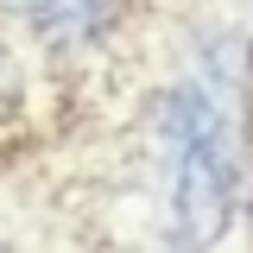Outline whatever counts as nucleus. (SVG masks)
Returning a JSON list of instances; mask_svg holds the SVG:
<instances>
[{
    "instance_id": "f03ea898",
    "label": "nucleus",
    "mask_w": 253,
    "mask_h": 253,
    "mask_svg": "<svg viewBox=\"0 0 253 253\" xmlns=\"http://www.w3.org/2000/svg\"><path fill=\"white\" fill-rule=\"evenodd\" d=\"M13 6H51V0H13Z\"/></svg>"
},
{
    "instance_id": "f257e3e1",
    "label": "nucleus",
    "mask_w": 253,
    "mask_h": 253,
    "mask_svg": "<svg viewBox=\"0 0 253 253\" xmlns=\"http://www.w3.org/2000/svg\"><path fill=\"white\" fill-rule=\"evenodd\" d=\"M165 139H171V247L209 253L228 228L234 203V108L215 101L203 83L165 101Z\"/></svg>"
}]
</instances>
